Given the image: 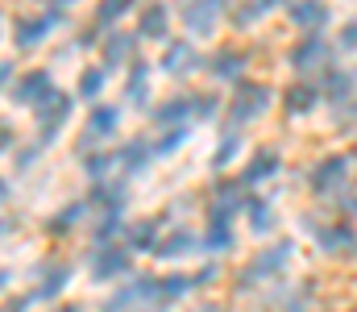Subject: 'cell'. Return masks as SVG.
<instances>
[{"label":"cell","instance_id":"1","mask_svg":"<svg viewBox=\"0 0 357 312\" xmlns=\"http://www.w3.org/2000/svg\"><path fill=\"white\" fill-rule=\"evenodd\" d=\"M291 254H295V242H291V237H282V242L266 246L262 254H254V258H250V267H241V271H237V292H254L258 283L278 279V275L291 267Z\"/></svg>","mask_w":357,"mask_h":312},{"label":"cell","instance_id":"2","mask_svg":"<svg viewBox=\"0 0 357 312\" xmlns=\"http://www.w3.org/2000/svg\"><path fill=\"white\" fill-rule=\"evenodd\" d=\"M307 233L324 254L341 262H357V233L349 229V221H307Z\"/></svg>","mask_w":357,"mask_h":312},{"label":"cell","instance_id":"3","mask_svg":"<svg viewBox=\"0 0 357 312\" xmlns=\"http://www.w3.org/2000/svg\"><path fill=\"white\" fill-rule=\"evenodd\" d=\"M150 300H162V279L158 275H137L125 288H116L100 304V312H133V309H142V304H150Z\"/></svg>","mask_w":357,"mask_h":312},{"label":"cell","instance_id":"4","mask_svg":"<svg viewBox=\"0 0 357 312\" xmlns=\"http://www.w3.org/2000/svg\"><path fill=\"white\" fill-rule=\"evenodd\" d=\"M133 267V246H116V242H104L88 254V275L96 283H112L121 275H129Z\"/></svg>","mask_w":357,"mask_h":312},{"label":"cell","instance_id":"5","mask_svg":"<svg viewBox=\"0 0 357 312\" xmlns=\"http://www.w3.org/2000/svg\"><path fill=\"white\" fill-rule=\"evenodd\" d=\"M345 179H349V154H324L307 171V188L316 196H333L337 188H345Z\"/></svg>","mask_w":357,"mask_h":312},{"label":"cell","instance_id":"6","mask_svg":"<svg viewBox=\"0 0 357 312\" xmlns=\"http://www.w3.org/2000/svg\"><path fill=\"white\" fill-rule=\"evenodd\" d=\"M266 108H270L266 84H237L233 104H229V121H233V125H245V121H258Z\"/></svg>","mask_w":357,"mask_h":312},{"label":"cell","instance_id":"7","mask_svg":"<svg viewBox=\"0 0 357 312\" xmlns=\"http://www.w3.org/2000/svg\"><path fill=\"white\" fill-rule=\"evenodd\" d=\"M54 92H59V88H54V75H50V71H25V75L17 80V88H13V101L29 104V108H42Z\"/></svg>","mask_w":357,"mask_h":312},{"label":"cell","instance_id":"8","mask_svg":"<svg viewBox=\"0 0 357 312\" xmlns=\"http://www.w3.org/2000/svg\"><path fill=\"white\" fill-rule=\"evenodd\" d=\"M67 117H71V96L54 92L50 101L38 108V138H42V142H54V138H59V129L67 125Z\"/></svg>","mask_w":357,"mask_h":312},{"label":"cell","instance_id":"9","mask_svg":"<svg viewBox=\"0 0 357 312\" xmlns=\"http://www.w3.org/2000/svg\"><path fill=\"white\" fill-rule=\"evenodd\" d=\"M245 184H233V179H225V184H216V196H212V205H208V221H233V212H245V192H241Z\"/></svg>","mask_w":357,"mask_h":312},{"label":"cell","instance_id":"10","mask_svg":"<svg viewBox=\"0 0 357 312\" xmlns=\"http://www.w3.org/2000/svg\"><path fill=\"white\" fill-rule=\"evenodd\" d=\"M59 29V8H50V13H42V17H21L17 25H13V42L17 46H38L46 34H54Z\"/></svg>","mask_w":357,"mask_h":312},{"label":"cell","instance_id":"11","mask_svg":"<svg viewBox=\"0 0 357 312\" xmlns=\"http://www.w3.org/2000/svg\"><path fill=\"white\" fill-rule=\"evenodd\" d=\"M71 275H75V271H71L67 262H54V267H50V271L42 275V283H38V288H33V292L25 296V304H46V300H59V296L67 292Z\"/></svg>","mask_w":357,"mask_h":312},{"label":"cell","instance_id":"12","mask_svg":"<svg viewBox=\"0 0 357 312\" xmlns=\"http://www.w3.org/2000/svg\"><path fill=\"white\" fill-rule=\"evenodd\" d=\"M220 13H225V0H187L183 21H187V29H195V34H212L216 21H220Z\"/></svg>","mask_w":357,"mask_h":312},{"label":"cell","instance_id":"13","mask_svg":"<svg viewBox=\"0 0 357 312\" xmlns=\"http://www.w3.org/2000/svg\"><path fill=\"white\" fill-rule=\"evenodd\" d=\"M282 171V154L278 150H258V154H250V163H245V171H241V184L245 188H258V184H266Z\"/></svg>","mask_w":357,"mask_h":312},{"label":"cell","instance_id":"14","mask_svg":"<svg viewBox=\"0 0 357 312\" xmlns=\"http://www.w3.org/2000/svg\"><path fill=\"white\" fill-rule=\"evenodd\" d=\"M204 246V237H195L191 229H171V233H162V242H158V258H167V262H178V258H191L195 250Z\"/></svg>","mask_w":357,"mask_h":312},{"label":"cell","instance_id":"15","mask_svg":"<svg viewBox=\"0 0 357 312\" xmlns=\"http://www.w3.org/2000/svg\"><path fill=\"white\" fill-rule=\"evenodd\" d=\"M91 208H100V212H121L125 200H129V188H125V179H96L88 192Z\"/></svg>","mask_w":357,"mask_h":312},{"label":"cell","instance_id":"16","mask_svg":"<svg viewBox=\"0 0 357 312\" xmlns=\"http://www.w3.org/2000/svg\"><path fill=\"white\" fill-rule=\"evenodd\" d=\"M195 121V96H171L154 108V125L158 129H171V125H187Z\"/></svg>","mask_w":357,"mask_h":312},{"label":"cell","instance_id":"17","mask_svg":"<svg viewBox=\"0 0 357 312\" xmlns=\"http://www.w3.org/2000/svg\"><path fill=\"white\" fill-rule=\"evenodd\" d=\"M320 96H324L320 84H295V88L282 92V108H287L291 117H303V112H312V108L320 104Z\"/></svg>","mask_w":357,"mask_h":312},{"label":"cell","instance_id":"18","mask_svg":"<svg viewBox=\"0 0 357 312\" xmlns=\"http://www.w3.org/2000/svg\"><path fill=\"white\" fill-rule=\"evenodd\" d=\"M328 63V46L320 38H303L295 50H291V67L295 71H312V67H324Z\"/></svg>","mask_w":357,"mask_h":312},{"label":"cell","instance_id":"19","mask_svg":"<svg viewBox=\"0 0 357 312\" xmlns=\"http://www.w3.org/2000/svg\"><path fill=\"white\" fill-rule=\"evenodd\" d=\"M88 208H91V200H71L67 208H59L50 221H46V233H54V237H67L84 216H88Z\"/></svg>","mask_w":357,"mask_h":312},{"label":"cell","instance_id":"20","mask_svg":"<svg viewBox=\"0 0 357 312\" xmlns=\"http://www.w3.org/2000/svg\"><path fill=\"white\" fill-rule=\"evenodd\" d=\"M291 21H295L299 29H320V25L328 21V4H324V0H295V4H291Z\"/></svg>","mask_w":357,"mask_h":312},{"label":"cell","instance_id":"21","mask_svg":"<svg viewBox=\"0 0 357 312\" xmlns=\"http://www.w3.org/2000/svg\"><path fill=\"white\" fill-rule=\"evenodd\" d=\"M116 125H121V108L116 104H96L88 117V138H108V133H116Z\"/></svg>","mask_w":357,"mask_h":312},{"label":"cell","instance_id":"22","mask_svg":"<svg viewBox=\"0 0 357 312\" xmlns=\"http://www.w3.org/2000/svg\"><path fill=\"white\" fill-rule=\"evenodd\" d=\"M233 242H237L233 221H208V233H204V250L208 254H229Z\"/></svg>","mask_w":357,"mask_h":312},{"label":"cell","instance_id":"23","mask_svg":"<svg viewBox=\"0 0 357 312\" xmlns=\"http://www.w3.org/2000/svg\"><path fill=\"white\" fill-rule=\"evenodd\" d=\"M167 71L171 75H191L195 67H199V54H195V46H187V42H175L171 50H167Z\"/></svg>","mask_w":357,"mask_h":312},{"label":"cell","instance_id":"24","mask_svg":"<svg viewBox=\"0 0 357 312\" xmlns=\"http://www.w3.org/2000/svg\"><path fill=\"white\" fill-rule=\"evenodd\" d=\"M121 233H129L125 212H100V221H96V229H91V242L104 246V242H116Z\"/></svg>","mask_w":357,"mask_h":312},{"label":"cell","instance_id":"25","mask_svg":"<svg viewBox=\"0 0 357 312\" xmlns=\"http://www.w3.org/2000/svg\"><path fill=\"white\" fill-rule=\"evenodd\" d=\"M158 242H162V225H158V221H137V225H129V246H133V250H158Z\"/></svg>","mask_w":357,"mask_h":312},{"label":"cell","instance_id":"26","mask_svg":"<svg viewBox=\"0 0 357 312\" xmlns=\"http://www.w3.org/2000/svg\"><path fill=\"white\" fill-rule=\"evenodd\" d=\"M137 34H142V38H167V4H150V8H142Z\"/></svg>","mask_w":357,"mask_h":312},{"label":"cell","instance_id":"27","mask_svg":"<svg viewBox=\"0 0 357 312\" xmlns=\"http://www.w3.org/2000/svg\"><path fill=\"white\" fill-rule=\"evenodd\" d=\"M241 67H245V54H241V50H220V54L208 63V71H212L216 80H237Z\"/></svg>","mask_w":357,"mask_h":312},{"label":"cell","instance_id":"28","mask_svg":"<svg viewBox=\"0 0 357 312\" xmlns=\"http://www.w3.org/2000/svg\"><path fill=\"white\" fill-rule=\"evenodd\" d=\"M116 167H121V154H116V150H96V154L84 158V171H88L91 184H96V179H108V171H116Z\"/></svg>","mask_w":357,"mask_h":312},{"label":"cell","instance_id":"29","mask_svg":"<svg viewBox=\"0 0 357 312\" xmlns=\"http://www.w3.org/2000/svg\"><path fill=\"white\" fill-rule=\"evenodd\" d=\"M245 216H250V229H254V233H270V229H274V208H270V200H262V196H250V200H245Z\"/></svg>","mask_w":357,"mask_h":312},{"label":"cell","instance_id":"30","mask_svg":"<svg viewBox=\"0 0 357 312\" xmlns=\"http://www.w3.org/2000/svg\"><path fill=\"white\" fill-rule=\"evenodd\" d=\"M129 104H146L150 101V67L146 63H133L129 67V88H125Z\"/></svg>","mask_w":357,"mask_h":312},{"label":"cell","instance_id":"31","mask_svg":"<svg viewBox=\"0 0 357 312\" xmlns=\"http://www.w3.org/2000/svg\"><path fill=\"white\" fill-rule=\"evenodd\" d=\"M116 154H121V167H125V171L133 175V171H142V167H146V163L154 158V146H146V142L137 138V142H129V146H121Z\"/></svg>","mask_w":357,"mask_h":312},{"label":"cell","instance_id":"32","mask_svg":"<svg viewBox=\"0 0 357 312\" xmlns=\"http://www.w3.org/2000/svg\"><path fill=\"white\" fill-rule=\"evenodd\" d=\"M129 54H133V38H129V34H116V38L104 42V67H116V63H125Z\"/></svg>","mask_w":357,"mask_h":312},{"label":"cell","instance_id":"33","mask_svg":"<svg viewBox=\"0 0 357 312\" xmlns=\"http://www.w3.org/2000/svg\"><path fill=\"white\" fill-rule=\"evenodd\" d=\"M191 288H199L195 275H162V300H183L191 296Z\"/></svg>","mask_w":357,"mask_h":312},{"label":"cell","instance_id":"34","mask_svg":"<svg viewBox=\"0 0 357 312\" xmlns=\"http://www.w3.org/2000/svg\"><path fill=\"white\" fill-rule=\"evenodd\" d=\"M320 88H324V96H333V101H345V96L354 92V75H345V71H328Z\"/></svg>","mask_w":357,"mask_h":312},{"label":"cell","instance_id":"35","mask_svg":"<svg viewBox=\"0 0 357 312\" xmlns=\"http://www.w3.org/2000/svg\"><path fill=\"white\" fill-rule=\"evenodd\" d=\"M183 142H187V125H171V129L154 142V158H167V154H171V150H178Z\"/></svg>","mask_w":357,"mask_h":312},{"label":"cell","instance_id":"36","mask_svg":"<svg viewBox=\"0 0 357 312\" xmlns=\"http://www.w3.org/2000/svg\"><path fill=\"white\" fill-rule=\"evenodd\" d=\"M129 8H133V0H100V4H96V21H100V25H112V21H121Z\"/></svg>","mask_w":357,"mask_h":312},{"label":"cell","instance_id":"37","mask_svg":"<svg viewBox=\"0 0 357 312\" xmlns=\"http://www.w3.org/2000/svg\"><path fill=\"white\" fill-rule=\"evenodd\" d=\"M237 154H241V138H237V133H225L220 146H216V154H212V167H229Z\"/></svg>","mask_w":357,"mask_h":312},{"label":"cell","instance_id":"38","mask_svg":"<svg viewBox=\"0 0 357 312\" xmlns=\"http://www.w3.org/2000/svg\"><path fill=\"white\" fill-rule=\"evenodd\" d=\"M266 8H270V0H250V4H241V8L233 13V25H237V29H245V25H254Z\"/></svg>","mask_w":357,"mask_h":312},{"label":"cell","instance_id":"39","mask_svg":"<svg viewBox=\"0 0 357 312\" xmlns=\"http://www.w3.org/2000/svg\"><path fill=\"white\" fill-rule=\"evenodd\" d=\"M278 304H282V312H307L312 309V292H307V288H295V292L282 288V300H278Z\"/></svg>","mask_w":357,"mask_h":312},{"label":"cell","instance_id":"40","mask_svg":"<svg viewBox=\"0 0 357 312\" xmlns=\"http://www.w3.org/2000/svg\"><path fill=\"white\" fill-rule=\"evenodd\" d=\"M100 88H104V67H88V71L79 75V96L96 101V96H100Z\"/></svg>","mask_w":357,"mask_h":312},{"label":"cell","instance_id":"41","mask_svg":"<svg viewBox=\"0 0 357 312\" xmlns=\"http://www.w3.org/2000/svg\"><path fill=\"white\" fill-rule=\"evenodd\" d=\"M216 112V96H195V117H212Z\"/></svg>","mask_w":357,"mask_h":312},{"label":"cell","instance_id":"42","mask_svg":"<svg viewBox=\"0 0 357 312\" xmlns=\"http://www.w3.org/2000/svg\"><path fill=\"white\" fill-rule=\"evenodd\" d=\"M38 163V150H21V158H17V167L25 171V167H33Z\"/></svg>","mask_w":357,"mask_h":312},{"label":"cell","instance_id":"43","mask_svg":"<svg viewBox=\"0 0 357 312\" xmlns=\"http://www.w3.org/2000/svg\"><path fill=\"white\" fill-rule=\"evenodd\" d=\"M216 275H220V271H216V267H204V271H195V283H212V279H216Z\"/></svg>","mask_w":357,"mask_h":312},{"label":"cell","instance_id":"44","mask_svg":"<svg viewBox=\"0 0 357 312\" xmlns=\"http://www.w3.org/2000/svg\"><path fill=\"white\" fill-rule=\"evenodd\" d=\"M341 46H357V17H354V25L341 34Z\"/></svg>","mask_w":357,"mask_h":312},{"label":"cell","instance_id":"45","mask_svg":"<svg viewBox=\"0 0 357 312\" xmlns=\"http://www.w3.org/2000/svg\"><path fill=\"white\" fill-rule=\"evenodd\" d=\"M50 312H84L79 304H63V309H50Z\"/></svg>","mask_w":357,"mask_h":312},{"label":"cell","instance_id":"46","mask_svg":"<svg viewBox=\"0 0 357 312\" xmlns=\"http://www.w3.org/2000/svg\"><path fill=\"white\" fill-rule=\"evenodd\" d=\"M345 208H349V212L357 216V196H354V200H345Z\"/></svg>","mask_w":357,"mask_h":312},{"label":"cell","instance_id":"47","mask_svg":"<svg viewBox=\"0 0 357 312\" xmlns=\"http://www.w3.org/2000/svg\"><path fill=\"white\" fill-rule=\"evenodd\" d=\"M21 309H25V300H21V304H8L4 312H21Z\"/></svg>","mask_w":357,"mask_h":312},{"label":"cell","instance_id":"48","mask_svg":"<svg viewBox=\"0 0 357 312\" xmlns=\"http://www.w3.org/2000/svg\"><path fill=\"white\" fill-rule=\"evenodd\" d=\"M67 4H71V0H54V8H67Z\"/></svg>","mask_w":357,"mask_h":312},{"label":"cell","instance_id":"49","mask_svg":"<svg viewBox=\"0 0 357 312\" xmlns=\"http://www.w3.org/2000/svg\"><path fill=\"white\" fill-rule=\"evenodd\" d=\"M199 312H220V309H216V304H208V309H199Z\"/></svg>","mask_w":357,"mask_h":312},{"label":"cell","instance_id":"50","mask_svg":"<svg viewBox=\"0 0 357 312\" xmlns=\"http://www.w3.org/2000/svg\"><path fill=\"white\" fill-rule=\"evenodd\" d=\"M270 4H278V0H270Z\"/></svg>","mask_w":357,"mask_h":312},{"label":"cell","instance_id":"51","mask_svg":"<svg viewBox=\"0 0 357 312\" xmlns=\"http://www.w3.org/2000/svg\"><path fill=\"white\" fill-rule=\"evenodd\" d=\"M354 163H357V154H354Z\"/></svg>","mask_w":357,"mask_h":312}]
</instances>
